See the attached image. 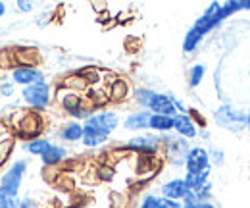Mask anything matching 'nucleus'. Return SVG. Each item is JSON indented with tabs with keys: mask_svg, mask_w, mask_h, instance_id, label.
<instances>
[{
	"mask_svg": "<svg viewBox=\"0 0 250 208\" xmlns=\"http://www.w3.org/2000/svg\"><path fill=\"white\" fill-rule=\"evenodd\" d=\"M56 98H58V102H60V106H62V110H65L71 118L77 119H89L93 116V104L89 102V98L85 100L79 92H75V91H69L62 87V89H58L56 92Z\"/></svg>",
	"mask_w": 250,
	"mask_h": 208,
	"instance_id": "nucleus-1",
	"label": "nucleus"
},
{
	"mask_svg": "<svg viewBox=\"0 0 250 208\" xmlns=\"http://www.w3.org/2000/svg\"><path fill=\"white\" fill-rule=\"evenodd\" d=\"M214 119L216 123L233 131V133H239L243 129H247V112L241 110V108H235L231 104H223L219 106L214 114Z\"/></svg>",
	"mask_w": 250,
	"mask_h": 208,
	"instance_id": "nucleus-2",
	"label": "nucleus"
},
{
	"mask_svg": "<svg viewBox=\"0 0 250 208\" xmlns=\"http://www.w3.org/2000/svg\"><path fill=\"white\" fill-rule=\"evenodd\" d=\"M21 94H23V100L31 106L35 112L44 110L50 104V100H52L50 85L46 81H41V83H35V85H29V87H23Z\"/></svg>",
	"mask_w": 250,
	"mask_h": 208,
	"instance_id": "nucleus-3",
	"label": "nucleus"
},
{
	"mask_svg": "<svg viewBox=\"0 0 250 208\" xmlns=\"http://www.w3.org/2000/svg\"><path fill=\"white\" fill-rule=\"evenodd\" d=\"M18 133L21 139H27V141H33V139H39L41 131L44 129V121L41 118L39 112L35 110H29V112H23L20 114V119H18Z\"/></svg>",
	"mask_w": 250,
	"mask_h": 208,
	"instance_id": "nucleus-4",
	"label": "nucleus"
},
{
	"mask_svg": "<svg viewBox=\"0 0 250 208\" xmlns=\"http://www.w3.org/2000/svg\"><path fill=\"white\" fill-rule=\"evenodd\" d=\"M25 170H27V162L25 160H16L8 172L2 176L0 181V189L10 193V195H18L20 193V187H21V179L25 176Z\"/></svg>",
	"mask_w": 250,
	"mask_h": 208,
	"instance_id": "nucleus-5",
	"label": "nucleus"
},
{
	"mask_svg": "<svg viewBox=\"0 0 250 208\" xmlns=\"http://www.w3.org/2000/svg\"><path fill=\"white\" fill-rule=\"evenodd\" d=\"M87 127H93V129H98L106 135H110L112 131H116V127L120 125V116L116 112H108V110H102V112H94L89 119H85Z\"/></svg>",
	"mask_w": 250,
	"mask_h": 208,
	"instance_id": "nucleus-6",
	"label": "nucleus"
},
{
	"mask_svg": "<svg viewBox=\"0 0 250 208\" xmlns=\"http://www.w3.org/2000/svg\"><path fill=\"white\" fill-rule=\"evenodd\" d=\"M160 137L154 135H137L133 139H129V143L125 145L127 150H135L139 154H145V156H154L160 149Z\"/></svg>",
	"mask_w": 250,
	"mask_h": 208,
	"instance_id": "nucleus-7",
	"label": "nucleus"
},
{
	"mask_svg": "<svg viewBox=\"0 0 250 208\" xmlns=\"http://www.w3.org/2000/svg\"><path fill=\"white\" fill-rule=\"evenodd\" d=\"M185 168H187V174L210 170V154H208V150L202 149V147H192L187 152Z\"/></svg>",
	"mask_w": 250,
	"mask_h": 208,
	"instance_id": "nucleus-8",
	"label": "nucleus"
},
{
	"mask_svg": "<svg viewBox=\"0 0 250 208\" xmlns=\"http://www.w3.org/2000/svg\"><path fill=\"white\" fill-rule=\"evenodd\" d=\"M12 81L14 85H23V87H29L35 83H41L44 81V75L41 69L37 68H23V66H16L12 69Z\"/></svg>",
	"mask_w": 250,
	"mask_h": 208,
	"instance_id": "nucleus-9",
	"label": "nucleus"
},
{
	"mask_svg": "<svg viewBox=\"0 0 250 208\" xmlns=\"http://www.w3.org/2000/svg\"><path fill=\"white\" fill-rule=\"evenodd\" d=\"M162 197L164 199H169V201H183L187 197L188 193V187L185 183V178H175V179H169L166 181L162 187Z\"/></svg>",
	"mask_w": 250,
	"mask_h": 208,
	"instance_id": "nucleus-10",
	"label": "nucleus"
},
{
	"mask_svg": "<svg viewBox=\"0 0 250 208\" xmlns=\"http://www.w3.org/2000/svg\"><path fill=\"white\" fill-rule=\"evenodd\" d=\"M148 112L150 114H160V116H171V118L177 116V110H175L173 100H171V94H162V92L154 94V98L148 104Z\"/></svg>",
	"mask_w": 250,
	"mask_h": 208,
	"instance_id": "nucleus-11",
	"label": "nucleus"
},
{
	"mask_svg": "<svg viewBox=\"0 0 250 208\" xmlns=\"http://www.w3.org/2000/svg\"><path fill=\"white\" fill-rule=\"evenodd\" d=\"M166 147H167V158H169L171 164H175V166H185L187 152L190 150L187 139H183V137L175 139V137H173L171 143H167Z\"/></svg>",
	"mask_w": 250,
	"mask_h": 208,
	"instance_id": "nucleus-12",
	"label": "nucleus"
},
{
	"mask_svg": "<svg viewBox=\"0 0 250 208\" xmlns=\"http://www.w3.org/2000/svg\"><path fill=\"white\" fill-rule=\"evenodd\" d=\"M173 129L183 139H194L198 135V125H196V121L190 118L188 114H177L173 118Z\"/></svg>",
	"mask_w": 250,
	"mask_h": 208,
	"instance_id": "nucleus-13",
	"label": "nucleus"
},
{
	"mask_svg": "<svg viewBox=\"0 0 250 208\" xmlns=\"http://www.w3.org/2000/svg\"><path fill=\"white\" fill-rule=\"evenodd\" d=\"M150 112L148 110H139V112H133L129 114L124 121V127L127 131H143V129H148V123H150Z\"/></svg>",
	"mask_w": 250,
	"mask_h": 208,
	"instance_id": "nucleus-14",
	"label": "nucleus"
},
{
	"mask_svg": "<svg viewBox=\"0 0 250 208\" xmlns=\"http://www.w3.org/2000/svg\"><path fill=\"white\" fill-rule=\"evenodd\" d=\"M14 58H16V64L23 66V68H37L39 62H41V56L37 52V48H16L14 50Z\"/></svg>",
	"mask_w": 250,
	"mask_h": 208,
	"instance_id": "nucleus-15",
	"label": "nucleus"
},
{
	"mask_svg": "<svg viewBox=\"0 0 250 208\" xmlns=\"http://www.w3.org/2000/svg\"><path fill=\"white\" fill-rule=\"evenodd\" d=\"M108 137H110V135H106V133H102V131H98V129L83 125V139H81V141H83V145L89 147V149H98V147H102V145L108 141Z\"/></svg>",
	"mask_w": 250,
	"mask_h": 208,
	"instance_id": "nucleus-16",
	"label": "nucleus"
},
{
	"mask_svg": "<svg viewBox=\"0 0 250 208\" xmlns=\"http://www.w3.org/2000/svg\"><path fill=\"white\" fill-rule=\"evenodd\" d=\"M60 137L63 141H69V143H75V141H81L83 139V123L79 121H69L65 123L60 131Z\"/></svg>",
	"mask_w": 250,
	"mask_h": 208,
	"instance_id": "nucleus-17",
	"label": "nucleus"
},
{
	"mask_svg": "<svg viewBox=\"0 0 250 208\" xmlns=\"http://www.w3.org/2000/svg\"><path fill=\"white\" fill-rule=\"evenodd\" d=\"M65 149L63 147H58V145H52L50 149L46 150L42 156H41V160H42V164L44 166H58L60 162L65 160Z\"/></svg>",
	"mask_w": 250,
	"mask_h": 208,
	"instance_id": "nucleus-18",
	"label": "nucleus"
},
{
	"mask_svg": "<svg viewBox=\"0 0 250 208\" xmlns=\"http://www.w3.org/2000/svg\"><path fill=\"white\" fill-rule=\"evenodd\" d=\"M127 96H129V83L125 79H114L112 85H110L108 98L114 100V102H122Z\"/></svg>",
	"mask_w": 250,
	"mask_h": 208,
	"instance_id": "nucleus-19",
	"label": "nucleus"
},
{
	"mask_svg": "<svg viewBox=\"0 0 250 208\" xmlns=\"http://www.w3.org/2000/svg\"><path fill=\"white\" fill-rule=\"evenodd\" d=\"M148 129L158 131V133H169L173 129V118L171 116H160V114H152L150 116V123Z\"/></svg>",
	"mask_w": 250,
	"mask_h": 208,
	"instance_id": "nucleus-20",
	"label": "nucleus"
},
{
	"mask_svg": "<svg viewBox=\"0 0 250 208\" xmlns=\"http://www.w3.org/2000/svg\"><path fill=\"white\" fill-rule=\"evenodd\" d=\"M208 181H210V170H202V172H194V174L185 176V183H187L188 191H196Z\"/></svg>",
	"mask_w": 250,
	"mask_h": 208,
	"instance_id": "nucleus-21",
	"label": "nucleus"
},
{
	"mask_svg": "<svg viewBox=\"0 0 250 208\" xmlns=\"http://www.w3.org/2000/svg\"><path fill=\"white\" fill-rule=\"evenodd\" d=\"M62 87L69 91H75V92H79V91H85L89 87V83H87V79L77 71V73H73V75H69V77H65L62 83Z\"/></svg>",
	"mask_w": 250,
	"mask_h": 208,
	"instance_id": "nucleus-22",
	"label": "nucleus"
},
{
	"mask_svg": "<svg viewBox=\"0 0 250 208\" xmlns=\"http://www.w3.org/2000/svg\"><path fill=\"white\" fill-rule=\"evenodd\" d=\"M50 147H52V143H50V141H46V139H41V137H39V139L29 141L25 149H27V152L33 154V156H42V154L50 149Z\"/></svg>",
	"mask_w": 250,
	"mask_h": 208,
	"instance_id": "nucleus-23",
	"label": "nucleus"
},
{
	"mask_svg": "<svg viewBox=\"0 0 250 208\" xmlns=\"http://www.w3.org/2000/svg\"><path fill=\"white\" fill-rule=\"evenodd\" d=\"M154 94H156V91L152 89H146V87H139V89H135V102L139 104V106H143V108H146L148 110V104H150V100L154 98Z\"/></svg>",
	"mask_w": 250,
	"mask_h": 208,
	"instance_id": "nucleus-24",
	"label": "nucleus"
},
{
	"mask_svg": "<svg viewBox=\"0 0 250 208\" xmlns=\"http://www.w3.org/2000/svg\"><path fill=\"white\" fill-rule=\"evenodd\" d=\"M218 25H219V23L216 22V20H212V18H206V16L202 14V16H200V18H198V20L194 22L192 29L198 31V33H200V35L204 37L206 33H210V31L214 29V27H218Z\"/></svg>",
	"mask_w": 250,
	"mask_h": 208,
	"instance_id": "nucleus-25",
	"label": "nucleus"
},
{
	"mask_svg": "<svg viewBox=\"0 0 250 208\" xmlns=\"http://www.w3.org/2000/svg\"><path fill=\"white\" fill-rule=\"evenodd\" d=\"M200 41H202V35L190 27V29L187 31V35H185V39H183V50H185V52H192V50L200 45Z\"/></svg>",
	"mask_w": 250,
	"mask_h": 208,
	"instance_id": "nucleus-26",
	"label": "nucleus"
},
{
	"mask_svg": "<svg viewBox=\"0 0 250 208\" xmlns=\"http://www.w3.org/2000/svg\"><path fill=\"white\" fill-rule=\"evenodd\" d=\"M204 73H206V68L202 64H194L190 69H188V85L190 87H198L204 79Z\"/></svg>",
	"mask_w": 250,
	"mask_h": 208,
	"instance_id": "nucleus-27",
	"label": "nucleus"
},
{
	"mask_svg": "<svg viewBox=\"0 0 250 208\" xmlns=\"http://www.w3.org/2000/svg\"><path fill=\"white\" fill-rule=\"evenodd\" d=\"M0 208H20L18 195H10V193L0 189Z\"/></svg>",
	"mask_w": 250,
	"mask_h": 208,
	"instance_id": "nucleus-28",
	"label": "nucleus"
},
{
	"mask_svg": "<svg viewBox=\"0 0 250 208\" xmlns=\"http://www.w3.org/2000/svg\"><path fill=\"white\" fill-rule=\"evenodd\" d=\"M14 145H16V141H14V137H10V135H6V137L0 139V160H4V158L10 156Z\"/></svg>",
	"mask_w": 250,
	"mask_h": 208,
	"instance_id": "nucleus-29",
	"label": "nucleus"
},
{
	"mask_svg": "<svg viewBox=\"0 0 250 208\" xmlns=\"http://www.w3.org/2000/svg\"><path fill=\"white\" fill-rule=\"evenodd\" d=\"M156 208H183V203L181 201H169V199L158 197Z\"/></svg>",
	"mask_w": 250,
	"mask_h": 208,
	"instance_id": "nucleus-30",
	"label": "nucleus"
},
{
	"mask_svg": "<svg viewBox=\"0 0 250 208\" xmlns=\"http://www.w3.org/2000/svg\"><path fill=\"white\" fill-rule=\"evenodd\" d=\"M208 154H210V162L212 164H218V166H221L223 164V150L221 149H212V150H208Z\"/></svg>",
	"mask_w": 250,
	"mask_h": 208,
	"instance_id": "nucleus-31",
	"label": "nucleus"
},
{
	"mask_svg": "<svg viewBox=\"0 0 250 208\" xmlns=\"http://www.w3.org/2000/svg\"><path fill=\"white\" fill-rule=\"evenodd\" d=\"M14 94V81H0V96H12Z\"/></svg>",
	"mask_w": 250,
	"mask_h": 208,
	"instance_id": "nucleus-32",
	"label": "nucleus"
},
{
	"mask_svg": "<svg viewBox=\"0 0 250 208\" xmlns=\"http://www.w3.org/2000/svg\"><path fill=\"white\" fill-rule=\"evenodd\" d=\"M96 176H98V179H104V181H110V179L114 178V170H112V168H108V166H102V168H98V172H96Z\"/></svg>",
	"mask_w": 250,
	"mask_h": 208,
	"instance_id": "nucleus-33",
	"label": "nucleus"
},
{
	"mask_svg": "<svg viewBox=\"0 0 250 208\" xmlns=\"http://www.w3.org/2000/svg\"><path fill=\"white\" fill-rule=\"evenodd\" d=\"M16 8H18L20 12H31L33 4L31 2H27V0H18V2H16Z\"/></svg>",
	"mask_w": 250,
	"mask_h": 208,
	"instance_id": "nucleus-34",
	"label": "nucleus"
},
{
	"mask_svg": "<svg viewBox=\"0 0 250 208\" xmlns=\"http://www.w3.org/2000/svg\"><path fill=\"white\" fill-rule=\"evenodd\" d=\"M112 201H114L112 208H122L125 205V199L122 195H118V193H112Z\"/></svg>",
	"mask_w": 250,
	"mask_h": 208,
	"instance_id": "nucleus-35",
	"label": "nucleus"
},
{
	"mask_svg": "<svg viewBox=\"0 0 250 208\" xmlns=\"http://www.w3.org/2000/svg\"><path fill=\"white\" fill-rule=\"evenodd\" d=\"M20 208H39V205L33 199H23V201H20Z\"/></svg>",
	"mask_w": 250,
	"mask_h": 208,
	"instance_id": "nucleus-36",
	"label": "nucleus"
},
{
	"mask_svg": "<svg viewBox=\"0 0 250 208\" xmlns=\"http://www.w3.org/2000/svg\"><path fill=\"white\" fill-rule=\"evenodd\" d=\"M196 208H218L214 203H210V201H206V203H200V205H196Z\"/></svg>",
	"mask_w": 250,
	"mask_h": 208,
	"instance_id": "nucleus-37",
	"label": "nucleus"
},
{
	"mask_svg": "<svg viewBox=\"0 0 250 208\" xmlns=\"http://www.w3.org/2000/svg\"><path fill=\"white\" fill-rule=\"evenodd\" d=\"M243 4V10H250V0H241Z\"/></svg>",
	"mask_w": 250,
	"mask_h": 208,
	"instance_id": "nucleus-38",
	"label": "nucleus"
},
{
	"mask_svg": "<svg viewBox=\"0 0 250 208\" xmlns=\"http://www.w3.org/2000/svg\"><path fill=\"white\" fill-rule=\"evenodd\" d=\"M93 8L98 12V10H106V4H93Z\"/></svg>",
	"mask_w": 250,
	"mask_h": 208,
	"instance_id": "nucleus-39",
	"label": "nucleus"
},
{
	"mask_svg": "<svg viewBox=\"0 0 250 208\" xmlns=\"http://www.w3.org/2000/svg\"><path fill=\"white\" fill-rule=\"evenodd\" d=\"M4 14H6V4H4V2H0V18H2Z\"/></svg>",
	"mask_w": 250,
	"mask_h": 208,
	"instance_id": "nucleus-40",
	"label": "nucleus"
},
{
	"mask_svg": "<svg viewBox=\"0 0 250 208\" xmlns=\"http://www.w3.org/2000/svg\"><path fill=\"white\" fill-rule=\"evenodd\" d=\"M247 127L250 129V110L247 112Z\"/></svg>",
	"mask_w": 250,
	"mask_h": 208,
	"instance_id": "nucleus-41",
	"label": "nucleus"
},
{
	"mask_svg": "<svg viewBox=\"0 0 250 208\" xmlns=\"http://www.w3.org/2000/svg\"><path fill=\"white\" fill-rule=\"evenodd\" d=\"M110 208H112V207H110Z\"/></svg>",
	"mask_w": 250,
	"mask_h": 208,
	"instance_id": "nucleus-42",
	"label": "nucleus"
}]
</instances>
